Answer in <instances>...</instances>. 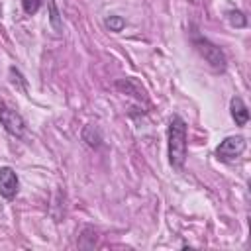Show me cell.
<instances>
[{"label":"cell","mask_w":251,"mask_h":251,"mask_svg":"<svg viewBox=\"0 0 251 251\" xmlns=\"http://www.w3.org/2000/svg\"><path fill=\"white\" fill-rule=\"evenodd\" d=\"M18 186H20V180H18L16 171L12 167H2L0 169V196L6 200H12L18 194Z\"/></svg>","instance_id":"cell-5"},{"label":"cell","mask_w":251,"mask_h":251,"mask_svg":"<svg viewBox=\"0 0 251 251\" xmlns=\"http://www.w3.org/2000/svg\"><path fill=\"white\" fill-rule=\"evenodd\" d=\"M186 122L175 114L169 120L167 127V149H169V163L173 169L180 171L186 161Z\"/></svg>","instance_id":"cell-1"},{"label":"cell","mask_w":251,"mask_h":251,"mask_svg":"<svg viewBox=\"0 0 251 251\" xmlns=\"http://www.w3.org/2000/svg\"><path fill=\"white\" fill-rule=\"evenodd\" d=\"M0 124L14 137H24L25 133V120L6 104H0Z\"/></svg>","instance_id":"cell-4"},{"label":"cell","mask_w":251,"mask_h":251,"mask_svg":"<svg viewBox=\"0 0 251 251\" xmlns=\"http://www.w3.org/2000/svg\"><path fill=\"white\" fill-rule=\"evenodd\" d=\"M229 110H231V118L235 122V126H245L249 122V110L245 106V102L239 96H233L229 102Z\"/></svg>","instance_id":"cell-6"},{"label":"cell","mask_w":251,"mask_h":251,"mask_svg":"<svg viewBox=\"0 0 251 251\" xmlns=\"http://www.w3.org/2000/svg\"><path fill=\"white\" fill-rule=\"evenodd\" d=\"M106 27L110 29V31H122L124 27H126V20L122 18V16H110V18H106Z\"/></svg>","instance_id":"cell-10"},{"label":"cell","mask_w":251,"mask_h":251,"mask_svg":"<svg viewBox=\"0 0 251 251\" xmlns=\"http://www.w3.org/2000/svg\"><path fill=\"white\" fill-rule=\"evenodd\" d=\"M227 20L235 27H245L247 25V18H245V14L241 10H229L227 12Z\"/></svg>","instance_id":"cell-9"},{"label":"cell","mask_w":251,"mask_h":251,"mask_svg":"<svg viewBox=\"0 0 251 251\" xmlns=\"http://www.w3.org/2000/svg\"><path fill=\"white\" fill-rule=\"evenodd\" d=\"M192 43H194L196 51L204 57V61H206L214 71H220V73L226 71V67H227L226 53H224L214 41H210V39L204 37V35H194V37H192Z\"/></svg>","instance_id":"cell-2"},{"label":"cell","mask_w":251,"mask_h":251,"mask_svg":"<svg viewBox=\"0 0 251 251\" xmlns=\"http://www.w3.org/2000/svg\"><path fill=\"white\" fill-rule=\"evenodd\" d=\"M245 145L247 143L243 135H229L216 147V159L222 163H231L245 151Z\"/></svg>","instance_id":"cell-3"},{"label":"cell","mask_w":251,"mask_h":251,"mask_svg":"<svg viewBox=\"0 0 251 251\" xmlns=\"http://www.w3.org/2000/svg\"><path fill=\"white\" fill-rule=\"evenodd\" d=\"M82 139H84L86 145H90V147H100V145H102V131H100V127L88 124V126L82 129Z\"/></svg>","instance_id":"cell-7"},{"label":"cell","mask_w":251,"mask_h":251,"mask_svg":"<svg viewBox=\"0 0 251 251\" xmlns=\"http://www.w3.org/2000/svg\"><path fill=\"white\" fill-rule=\"evenodd\" d=\"M49 22H51V25H53L55 31H61L63 22H61V14H59V10H57L55 0H49Z\"/></svg>","instance_id":"cell-8"},{"label":"cell","mask_w":251,"mask_h":251,"mask_svg":"<svg viewBox=\"0 0 251 251\" xmlns=\"http://www.w3.org/2000/svg\"><path fill=\"white\" fill-rule=\"evenodd\" d=\"M41 4H43V0H22V6H24V12L25 14H35L39 8H41Z\"/></svg>","instance_id":"cell-11"}]
</instances>
